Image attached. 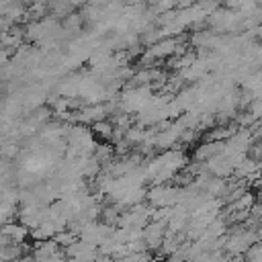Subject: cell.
Masks as SVG:
<instances>
[{
    "instance_id": "cell-1",
    "label": "cell",
    "mask_w": 262,
    "mask_h": 262,
    "mask_svg": "<svg viewBox=\"0 0 262 262\" xmlns=\"http://www.w3.org/2000/svg\"><path fill=\"white\" fill-rule=\"evenodd\" d=\"M248 262H262V244L250 246V250H248Z\"/></svg>"
}]
</instances>
